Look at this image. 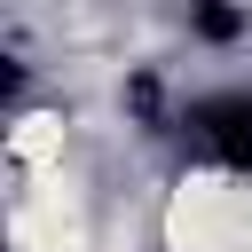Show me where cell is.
Returning a JSON list of instances; mask_svg holds the SVG:
<instances>
[{"instance_id":"7a4b0ae2","label":"cell","mask_w":252,"mask_h":252,"mask_svg":"<svg viewBox=\"0 0 252 252\" xmlns=\"http://www.w3.org/2000/svg\"><path fill=\"white\" fill-rule=\"evenodd\" d=\"M8 252H94V197L71 165L8 189Z\"/></svg>"},{"instance_id":"6da1fadb","label":"cell","mask_w":252,"mask_h":252,"mask_svg":"<svg viewBox=\"0 0 252 252\" xmlns=\"http://www.w3.org/2000/svg\"><path fill=\"white\" fill-rule=\"evenodd\" d=\"M158 244L165 252H252V173L244 165H181L158 197Z\"/></svg>"}]
</instances>
